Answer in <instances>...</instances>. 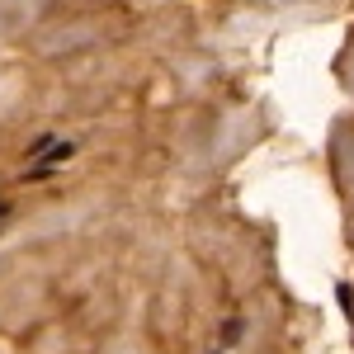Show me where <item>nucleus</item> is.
Returning <instances> with one entry per match:
<instances>
[]
</instances>
